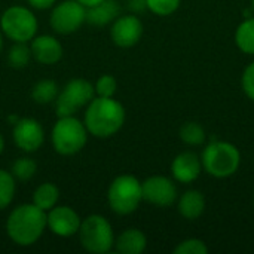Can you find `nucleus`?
<instances>
[{
	"mask_svg": "<svg viewBox=\"0 0 254 254\" xmlns=\"http://www.w3.org/2000/svg\"><path fill=\"white\" fill-rule=\"evenodd\" d=\"M60 94V88L55 80L42 79L36 82L31 88V98L37 104H49L57 100Z\"/></svg>",
	"mask_w": 254,
	"mask_h": 254,
	"instance_id": "nucleus-20",
	"label": "nucleus"
},
{
	"mask_svg": "<svg viewBox=\"0 0 254 254\" xmlns=\"http://www.w3.org/2000/svg\"><path fill=\"white\" fill-rule=\"evenodd\" d=\"M48 229L46 211L33 202L15 207L6 220V234L9 240L19 247L36 244Z\"/></svg>",
	"mask_w": 254,
	"mask_h": 254,
	"instance_id": "nucleus-2",
	"label": "nucleus"
},
{
	"mask_svg": "<svg viewBox=\"0 0 254 254\" xmlns=\"http://www.w3.org/2000/svg\"><path fill=\"white\" fill-rule=\"evenodd\" d=\"M86 22V7L77 0H63L55 3L49 16L51 28L58 34L76 33Z\"/></svg>",
	"mask_w": 254,
	"mask_h": 254,
	"instance_id": "nucleus-9",
	"label": "nucleus"
},
{
	"mask_svg": "<svg viewBox=\"0 0 254 254\" xmlns=\"http://www.w3.org/2000/svg\"><path fill=\"white\" fill-rule=\"evenodd\" d=\"M179 213L188 220H196L205 210V198L199 190H188L179 199Z\"/></svg>",
	"mask_w": 254,
	"mask_h": 254,
	"instance_id": "nucleus-18",
	"label": "nucleus"
},
{
	"mask_svg": "<svg viewBox=\"0 0 254 254\" xmlns=\"http://www.w3.org/2000/svg\"><path fill=\"white\" fill-rule=\"evenodd\" d=\"M143 201L141 182L131 176L122 174L113 179L107 189V202L113 213L119 216L132 214Z\"/></svg>",
	"mask_w": 254,
	"mask_h": 254,
	"instance_id": "nucleus-5",
	"label": "nucleus"
},
{
	"mask_svg": "<svg viewBox=\"0 0 254 254\" xmlns=\"http://www.w3.org/2000/svg\"><path fill=\"white\" fill-rule=\"evenodd\" d=\"M143 201L161 208L171 207L177 199V188L174 182L165 176H152L141 183Z\"/></svg>",
	"mask_w": 254,
	"mask_h": 254,
	"instance_id": "nucleus-11",
	"label": "nucleus"
},
{
	"mask_svg": "<svg viewBox=\"0 0 254 254\" xmlns=\"http://www.w3.org/2000/svg\"><path fill=\"white\" fill-rule=\"evenodd\" d=\"M3 150H4V138H3V135L0 134V156H1V153H3Z\"/></svg>",
	"mask_w": 254,
	"mask_h": 254,
	"instance_id": "nucleus-33",
	"label": "nucleus"
},
{
	"mask_svg": "<svg viewBox=\"0 0 254 254\" xmlns=\"http://www.w3.org/2000/svg\"><path fill=\"white\" fill-rule=\"evenodd\" d=\"M129 7L134 10H143L146 9V0H129Z\"/></svg>",
	"mask_w": 254,
	"mask_h": 254,
	"instance_id": "nucleus-31",
	"label": "nucleus"
},
{
	"mask_svg": "<svg viewBox=\"0 0 254 254\" xmlns=\"http://www.w3.org/2000/svg\"><path fill=\"white\" fill-rule=\"evenodd\" d=\"M30 49L31 57L43 65H54L63 58V45L51 34H36L30 40Z\"/></svg>",
	"mask_w": 254,
	"mask_h": 254,
	"instance_id": "nucleus-14",
	"label": "nucleus"
},
{
	"mask_svg": "<svg viewBox=\"0 0 254 254\" xmlns=\"http://www.w3.org/2000/svg\"><path fill=\"white\" fill-rule=\"evenodd\" d=\"M252 9L254 10V0H252Z\"/></svg>",
	"mask_w": 254,
	"mask_h": 254,
	"instance_id": "nucleus-35",
	"label": "nucleus"
},
{
	"mask_svg": "<svg viewBox=\"0 0 254 254\" xmlns=\"http://www.w3.org/2000/svg\"><path fill=\"white\" fill-rule=\"evenodd\" d=\"M82 6H85L86 9L88 7H92V6H95V4H98V3H101L103 0H77Z\"/></svg>",
	"mask_w": 254,
	"mask_h": 254,
	"instance_id": "nucleus-32",
	"label": "nucleus"
},
{
	"mask_svg": "<svg viewBox=\"0 0 254 254\" xmlns=\"http://www.w3.org/2000/svg\"><path fill=\"white\" fill-rule=\"evenodd\" d=\"M16 190V180L10 174V171L0 170V211L6 210L15 196Z\"/></svg>",
	"mask_w": 254,
	"mask_h": 254,
	"instance_id": "nucleus-23",
	"label": "nucleus"
},
{
	"mask_svg": "<svg viewBox=\"0 0 254 254\" xmlns=\"http://www.w3.org/2000/svg\"><path fill=\"white\" fill-rule=\"evenodd\" d=\"M57 1H58V0H27V3H28L33 9H37V10L52 9L54 4H55Z\"/></svg>",
	"mask_w": 254,
	"mask_h": 254,
	"instance_id": "nucleus-30",
	"label": "nucleus"
},
{
	"mask_svg": "<svg viewBox=\"0 0 254 254\" xmlns=\"http://www.w3.org/2000/svg\"><path fill=\"white\" fill-rule=\"evenodd\" d=\"M125 109L115 97L95 95L85 107L83 124L88 132L97 138H110L125 124Z\"/></svg>",
	"mask_w": 254,
	"mask_h": 254,
	"instance_id": "nucleus-1",
	"label": "nucleus"
},
{
	"mask_svg": "<svg viewBox=\"0 0 254 254\" xmlns=\"http://www.w3.org/2000/svg\"><path fill=\"white\" fill-rule=\"evenodd\" d=\"M0 30L12 42L28 43L39 30V22L30 7L13 4L0 16Z\"/></svg>",
	"mask_w": 254,
	"mask_h": 254,
	"instance_id": "nucleus-7",
	"label": "nucleus"
},
{
	"mask_svg": "<svg viewBox=\"0 0 254 254\" xmlns=\"http://www.w3.org/2000/svg\"><path fill=\"white\" fill-rule=\"evenodd\" d=\"M12 138L15 146L25 152H37L45 143V129L42 124L34 118H21L16 119L12 128Z\"/></svg>",
	"mask_w": 254,
	"mask_h": 254,
	"instance_id": "nucleus-10",
	"label": "nucleus"
},
{
	"mask_svg": "<svg viewBox=\"0 0 254 254\" xmlns=\"http://www.w3.org/2000/svg\"><path fill=\"white\" fill-rule=\"evenodd\" d=\"M31 49L30 45L24 42H13V45L9 48L7 52V63L13 68H24L28 65L31 60Z\"/></svg>",
	"mask_w": 254,
	"mask_h": 254,
	"instance_id": "nucleus-22",
	"label": "nucleus"
},
{
	"mask_svg": "<svg viewBox=\"0 0 254 254\" xmlns=\"http://www.w3.org/2000/svg\"><path fill=\"white\" fill-rule=\"evenodd\" d=\"M121 7L116 0H103L101 3L86 9V22L95 27L112 24L119 16Z\"/></svg>",
	"mask_w": 254,
	"mask_h": 254,
	"instance_id": "nucleus-17",
	"label": "nucleus"
},
{
	"mask_svg": "<svg viewBox=\"0 0 254 254\" xmlns=\"http://www.w3.org/2000/svg\"><path fill=\"white\" fill-rule=\"evenodd\" d=\"M95 97L94 85L86 79H71L60 91L55 104V113L61 116H76L82 109H85L89 101Z\"/></svg>",
	"mask_w": 254,
	"mask_h": 254,
	"instance_id": "nucleus-8",
	"label": "nucleus"
},
{
	"mask_svg": "<svg viewBox=\"0 0 254 254\" xmlns=\"http://www.w3.org/2000/svg\"><path fill=\"white\" fill-rule=\"evenodd\" d=\"M176 254H207L208 253V247L205 246L204 241L198 240V238H189L182 241L176 249Z\"/></svg>",
	"mask_w": 254,
	"mask_h": 254,
	"instance_id": "nucleus-28",
	"label": "nucleus"
},
{
	"mask_svg": "<svg viewBox=\"0 0 254 254\" xmlns=\"http://www.w3.org/2000/svg\"><path fill=\"white\" fill-rule=\"evenodd\" d=\"M88 135L85 124L76 116H61L52 127L51 143L58 155L73 156L86 146Z\"/></svg>",
	"mask_w": 254,
	"mask_h": 254,
	"instance_id": "nucleus-3",
	"label": "nucleus"
},
{
	"mask_svg": "<svg viewBox=\"0 0 254 254\" xmlns=\"http://www.w3.org/2000/svg\"><path fill=\"white\" fill-rule=\"evenodd\" d=\"M48 229L61 238H70L77 235L82 219L80 216L68 205H55L46 213Z\"/></svg>",
	"mask_w": 254,
	"mask_h": 254,
	"instance_id": "nucleus-12",
	"label": "nucleus"
},
{
	"mask_svg": "<svg viewBox=\"0 0 254 254\" xmlns=\"http://www.w3.org/2000/svg\"><path fill=\"white\" fill-rule=\"evenodd\" d=\"M143 36V22L137 15L118 16L110 27V37L119 48L135 46Z\"/></svg>",
	"mask_w": 254,
	"mask_h": 254,
	"instance_id": "nucleus-13",
	"label": "nucleus"
},
{
	"mask_svg": "<svg viewBox=\"0 0 254 254\" xmlns=\"http://www.w3.org/2000/svg\"><path fill=\"white\" fill-rule=\"evenodd\" d=\"M180 3L182 0H146V7L158 16H168L179 9Z\"/></svg>",
	"mask_w": 254,
	"mask_h": 254,
	"instance_id": "nucleus-26",
	"label": "nucleus"
},
{
	"mask_svg": "<svg viewBox=\"0 0 254 254\" xmlns=\"http://www.w3.org/2000/svg\"><path fill=\"white\" fill-rule=\"evenodd\" d=\"M147 247L146 235L137 228H128L115 238L113 249L121 254H140Z\"/></svg>",
	"mask_w": 254,
	"mask_h": 254,
	"instance_id": "nucleus-16",
	"label": "nucleus"
},
{
	"mask_svg": "<svg viewBox=\"0 0 254 254\" xmlns=\"http://www.w3.org/2000/svg\"><path fill=\"white\" fill-rule=\"evenodd\" d=\"M241 86L244 94L254 101V63L249 64L241 77Z\"/></svg>",
	"mask_w": 254,
	"mask_h": 254,
	"instance_id": "nucleus-29",
	"label": "nucleus"
},
{
	"mask_svg": "<svg viewBox=\"0 0 254 254\" xmlns=\"http://www.w3.org/2000/svg\"><path fill=\"white\" fill-rule=\"evenodd\" d=\"M235 43L244 54L254 55V16L244 19L235 31Z\"/></svg>",
	"mask_w": 254,
	"mask_h": 254,
	"instance_id": "nucleus-21",
	"label": "nucleus"
},
{
	"mask_svg": "<svg viewBox=\"0 0 254 254\" xmlns=\"http://www.w3.org/2000/svg\"><path fill=\"white\" fill-rule=\"evenodd\" d=\"M79 243L85 252L92 254L109 253L115 246V232L110 222L101 214H91L80 223Z\"/></svg>",
	"mask_w": 254,
	"mask_h": 254,
	"instance_id": "nucleus-6",
	"label": "nucleus"
},
{
	"mask_svg": "<svg viewBox=\"0 0 254 254\" xmlns=\"http://www.w3.org/2000/svg\"><path fill=\"white\" fill-rule=\"evenodd\" d=\"M202 168L216 179H226L235 174L241 165L238 147L229 141H211L201 155Z\"/></svg>",
	"mask_w": 254,
	"mask_h": 254,
	"instance_id": "nucleus-4",
	"label": "nucleus"
},
{
	"mask_svg": "<svg viewBox=\"0 0 254 254\" xmlns=\"http://www.w3.org/2000/svg\"><path fill=\"white\" fill-rule=\"evenodd\" d=\"M36 171H37L36 161L31 158H25V156L18 158L10 167V174L15 177V180H19V182L31 180L34 177Z\"/></svg>",
	"mask_w": 254,
	"mask_h": 254,
	"instance_id": "nucleus-24",
	"label": "nucleus"
},
{
	"mask_svg": "<svg viewBox=\"0 0 254 254\" xmlns=\"http://www.w3.org/2000/svg\"><path fill=\"white\" fill-rule=\"evenodd\" d=\"M202 170L201 158L193 152H182L177 155L171 164V173L174 180L183 185L195 182Z\"/></svg>",
	"mask_w": 254,
	"mask_h": 254,
	"instance_id": "nucleus-15",
	"label": "nucleus"
},
{
	"mask_svg": "<svg viewBox=\"0 0 254 254\" xmlns=\"http://www.w3.org/2000/svg\"><path fill=\"white\" fill-rule=\"evenodd\" d=\"M205 131L198 122H186L180 128V138L188 146H201L205 141Z\"/></svg>",
	"mask_w": 254,
	"mask_h": 254,
	"instance_id": "nucleus-25",
	"label": "nucleus"
},
{
	"mask_svg": "<svg viewBox=\"0 0 254 254\" xmlns=\"http://www.w3.org/2000/svg\"><path fill=\"white\" fill-rule=\"evenodd\" d=\"M1 49H3V33L0 30V52H1Z\"/></svg>",
	"mask_w": 254,
	"mask_h": 254,
	"instance_id": "nucleus-34",
	"label": "nucleus"
},
{
	"mask_svg": "<svg viewBox=\"0 0 254 254\" xmlns=\"http://www.w3.org/2000/svg\"><path fill=\"white\" fill-rule=\"evenodd\" d=\"M58 201H60V189L57 185L49 183V182L37 186L31 196V202L46 213L51 208H54L58 204Z\"/></svg>",
	"mask_w": 254,
	"mask_h": 254,
	"instance_id": "nucleus-19",
	"label": "nucleus"
},
{
	"mask_svg": "<svg viewBox=\"0 0 254 254\" xmlns=\"http://www.w3.org/2000/svg\"><path fill=\"white\" fill-rule=\"evenodd\" d=\"M94 88H95V95L98 97H115L118 91V80L112 74H103L97 79Z\"/></svg>",
	"mask_w": 254,
	"mask_h": 254,
	"instance_id": "nucleus-27",
	"label": "nucleus"
}]
</instances>
